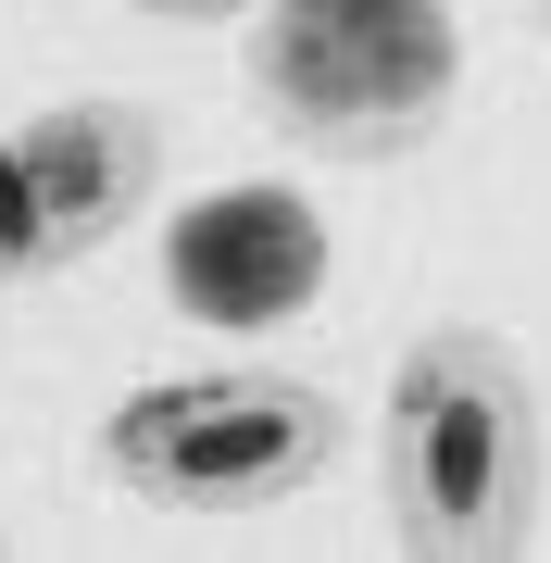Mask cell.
I'll return each instance as SVG.
<instances>
[{
  "label": "cell",
  "instance_id": "cell-1",
  "mask_svg": "<svg viewBox=\"0 0 551 563\" xmlns=\"http://www.w3.org/2000/svg\"><path fill=\"white\" fill-rule=\"evenodd\" d=\"M376 488H388V539L427 563H489L539 539V376L527 351L489 325H427L388 363V413H376Z\"/></svg>",
  "mask_w": 551,
  "mask_h": 563
},
{
  "label": "cell",
  "instance_id": "cell-2",
  "mask_svg": "<svg viewBox=\"0 0 551 563\" xmlns=\"http://www.w3.org/2000/svg\"><path fill=\"white\" fill-rule=\"evenodd\" d=\"M251 101L327 163H401L464 101V25L451 0H264Z\"/></svg>",
  "mask_w": 551,
  "mask_h": 563
},
{
  "label": "cell",
  "instance_id": "cell-3",
  "mask_svg": "<svg viewBox=\"0 0 551 563\" xmlns=\"http://www.w3.org/2000/svg\"><path fill=\"white\" fill-rule=\"evenodd\" d=\"M351 413L288 363H201V376L125 388L101 426V463L151 514H276L339 463Z\"/></svg>",
  "mask_w": 551,
  "mask_h": 563
},
{
  "label": "cell",
  "instance_id": "cell-4",
  "mask_svg": "<svg viewBox=\"0 0 551 563\" xmlns=\"http://www.w3.org/2000/svg\"><path fill=\"white\" fill-rule=\"evenodd\" d=\"M164 201V113L151 101H38L0 125V288H38L139 239Z\"/></svg>",
  "mask_w": 551,
  "mask_h": 563
},
{
  "label": "cell",
  "instance_id": "cell-5",
  "mask_svg": "<svg viewBox=\"0 0 551 563\" xmlns=\"http://www.w3.org/2000/svg\"><path fill=\"white\" fill-rule=\"evenodd\" d=\"M125 13H151V25H225V13H264V0H125Z\"/></svg>",
  "mask_w": 551,
  "mask_h": 563
},
{
  "label": "cell",
  "instance_id": "cell-6",
  "mask_svg": "<svg viewBox=\"0 0 551 563\" xmlns=\"http://www.w3.org/2000/svg\"><path fill=\"white\" fill-rule=\"evenodd\" d=\"M539 13H551V0H539Z\"/></svg>",
  "mask_w": 551,
  "mask_h": 563
},
{
  "label": "cell",
  "instance_id": "cell-7",
  "mask_svg": "<svg viewBox=\"0 0 551 563\" xmlns=\"http://www.w3.org/2000/svg\"><path fill=\"white\" fill-rule=\"evenodd\" d=\"M0 551H13V539H0Z\"/></svg>",
  "mask_w": 551,
  "mask_h": 563
}]
</instances>
